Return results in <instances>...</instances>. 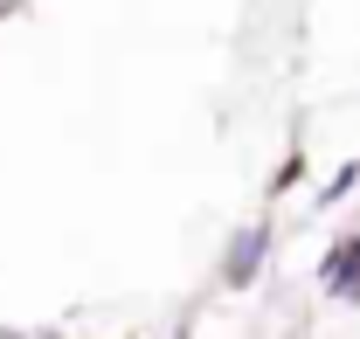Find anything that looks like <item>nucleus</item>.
Wrapping results in <instances>:
<instances>
[{"label": "nucleus", "instance_id": "obj_1", "mask_svg": "<svg viewBox=\"0 0 360 339\" xmlns=\"http://www.w3.org/2000/svg\"><path fill=\"white\" fill-rule=\"evenodd\" d=\"M264 256H270V222H250L229 236V256H222V284L229 291H250L264 277Z\"/></svg>", "mask_w": 360, "mask_h": 339}, {"label": "nucleus", "instance_id": "obj_2", "mask_svg": "<svg viewBox=\"0 0 360 339\" xmlns=\"http://www.w3.org/2000/svg\"><path fill=\"white\" fill-rule=\"evenodd\" d=\"M319 284H326L333 298H360V229H354V236H347V243H340L333 256H326Z\"/></svg>", "mask_w": 360, "mask_h": 339}]
</instances>
